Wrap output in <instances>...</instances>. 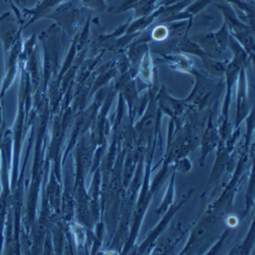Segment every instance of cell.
<instances>
[{
	"mask_svg": "<svg viewBox=\"0 0 255 255\" xmlns=\"http://www.w3.org/2000/svg\"><path fill=\"white\" fill-rule=\"evenodd\" d=\"M59 30L56 24L51 25L46 31L42 32L39 40L42 43L44 53L43 62V87L42 92L44 94L48 89V85L56 79L59 71Z\"/></svg>",
	"mask_w": 255,
	"mask_h": 255,
	"instance_id": "1",
	"label": "cell"
},
{
	"mask_svg": "<svg viewBox=\"0 0 255 255\" xmlns=\"http://www.w3.org/2000/svg\"><path fill=\"white\" fill-rule=\"evenodd\" d=\"M192 75L195 77L194 88L184 101L190 110L203 112L216 102L224 88V85L221 82L216 83L207 79L196 69L193 70Z\"/></svg>",
	"mask_w": 255,
	"mask_h": 255,
	"instance_id": "2",
	"label": "cell"
},
{
	"mask_svg": "<svg viewBox=\"0 0 255 255\" xmlns=\"http://www.w3.org/2000/svg\"><path fill=\"white\" fill-rule=\"evenodd\" d=\"M216 6L224 15V24L227 26L230 35L235 38L247 52L251 60L254 58V29L244 24L238 17L231 4L220 1Z\"/></svg>",
	"mask_w": 255,
	"mask_h": 255,
	"instance_id": "3",
	"label": "cell"
},
{
	"mask_svg": "<svg viewBox=\"0 0 255 255\" xmlns=\"http://www.w3.org/2000/svg\"><path fill=\"white\" fill-rule=\"evenodd\" d=\"M85 9L86 8L82 5L80 0H71L68 2H62L46 18L53 19L58 28L62 29L70 37H75Z\"/></svg>",
	"mask_w": 255,
	"mask_h": 255,
	"instance_id": "4",
	"label": "cell"
},
{
	"mask_svg": "<svg viewBox=\"0 0 255 255\" xmlns=\"http://www.w3.org/2000/svg\"><path fill=\"white\" fill-rule=\"evenodd\" d=\"M24 18L15 15L13 11H5L0 15V41L2 43L4 57L7 56L16 42L22 39Z\"/></svg>",
	"mask_w": 255,
	"mask_h": 255,
	"instance_id": "5",
	"label": "cell"
},
{
	"mask_svg": "<svg viewBox=\"0 0 255 255\" xmlns=\"http://www.w3.org/2000/svg\"><path fill=\"white\" fill-rule=\"evenodd\" d=\"M1 167H0V179H1V193H0V254L4 245V226L8 209L11 205V189L9 181L10 162L4 151L1 149Z\"/></svg>",
	"mask_w": 255,
	"mask_h": 255,
	"instance_id": "6",
	"label": "cell"
},
{
	"mask_svg": "<svg viewBox=\"0 0 255 255\" xmlns=\"http://www.w3.org/2000/svg\"><path fill=\"white\" fill-rule=\"evenodd\" d=\"M157 105L161 113L166 114L175 121L177 127H180L182 116L189 109V106L184 100L176 99L169 94L164 86H162L156 93Z\"/></svg>",
	"mask_w": 255,
	"mask_h": 255,
	"instance_id": "7",
	"label": "cell"
},
{
	"mask_svg": "<svg viewBox=\"0 0 255 255\" xmlns=\"http://www.w3.org/2000/svg\"><path fill=\"white\" fill-rule=\"evenodd\" d=\"M62 2H65V0H40L32 8H22V15L29 16V20L24 26V29L28 28L41 18H46V16Z\"/></svg>",
	"mask_w": 255,
	"mask_h": 255,
	"instance_id": "8",
	"label": "cell"
},
{
	"mask_svg": "<svg viewBox=\"0 0 255 255\" xmlns=\"http://www.w3.org/2000/svg\"><path fill=\"white\" fill-rule=\"evenodd\" d=\"M237 80H238V88H237L238 91H237V108H236V126L239 127V125L246 118L249 112L246 68L241 69Z\"/></svg>",
	"mask_w": 255,
	"mask_h": 255,
	"instance_id": "9",
	"label": "cell"
},
{
	"mask_svg": "<svg viewBox=\"0 0 255 255\" xmlns=\"http://www.w3.org/2000/svg\"><path fill=\"white\" fill-rule=\"evenodd\" d=\"M162 61L165 62L166 65L172 70L184 73V74H192L194 68V62L192 59H190L184 53L178 54H164L160 53Z\"/></svg>",
	"mask_w": 255,
	"mask_h": 255,
	"instance_id": "10",
	"label": "cell"
},
{
	"mask_svg": "<svg viewBox=\"0 0 255 255\" xmlns=\"http://www.w3.org/2000/svg\"><path fill=\"white\" fill-rule=\"evenodd\" d=\"M160 4L158 3V0H138L128 7V10H134V15L132 16L133 19L147 16L151 14L154 10H156Z\"/></svg>",
	"mask_w": 255,
	"mask_h": 255,
	"instance_id": "11",
	"label": "cell"
},
{
	"mask_svg": "<svg viewBox=\"0 0 255 255\" xmlns=\"http://www.w3.org/2000/svg\"><path fill=\"white\" fill-rule=\"evenodd\" d=\"M211 120H212V115L210 116L209 119V127L211 126ZM206 136L204 137V143H203V147H202V160L204 159V157L206 156V154L214 148V146L216 145V133H215V129H209L206 130Z\"/></svg>",
	"mask_w": 255,
	"mask_h": 255,
	"instance_id": "12",
	"label": "cell"
},
{
	"mask_svg": "<svg viewBox=\"0 0 255 255\" xmlns=\"http://www.w3.org/2000/svg\"><path fill=\"white\" fill-rule=\"evenodd\" d=\"M149 40H153L156 42H163L169 37V31L166 24H157L153 30L151 31V34H148Z\"/></svg>",
	"mask_w": 255,
	"mask_h": 255,
	"instance_id": "13",
	"label": "cell"
},
{
	"mask_svg": "<svg viewBox=\"0 0 255 255\" xmlns=\"http://www.w3.org/2000/svg\"><path fill=\"white\" fill-rule=\"evenodd\" d=\"M85 8L92 9L98 12H104L109 9V5L105 0H80Z\"/></svg>",
	"mask_w": 255,
	"mask_h": 255,
	"instance_id": "14",
	"label": "cell"
},
{
	"mask_svg": "<svg viewBox=\"0 0 255 255\" xmlns=\"http://www.w3.org/2000/svg\"><path fill=\"white\" fill-rule=\"evenodd\" d=\"M136 1H138V0H119V1L116 2L113 6L109 7L108 10L113 12V13L126 12L128 7H129L131 4H133Z\"/></svg>",
	"mask_w": 255,
	"mask_h": 255,
	"instance_id": "15",
	"label": "cell"
}]
</instances>
